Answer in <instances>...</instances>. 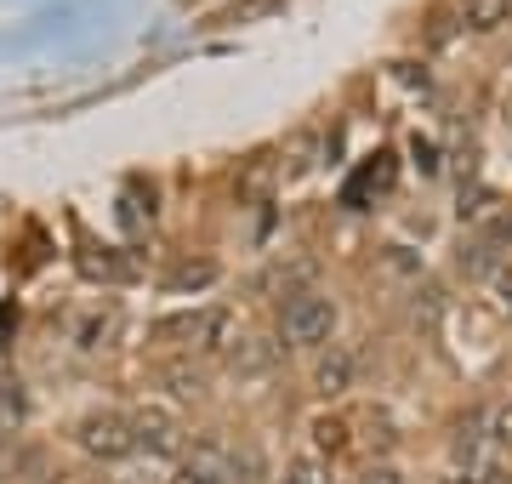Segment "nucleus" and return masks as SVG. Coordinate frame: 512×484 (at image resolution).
Returning a JSON list of instances; mask_svg holds the SVG:
<instances>
[{
  "mask_svg": "<svg viewBox=\"0 0 512 484\" xmlns=\"http://www.w3.org/2000/svg\"><path fill=\"white\" fill-rule=\"evenodd\" d=\"M171 484H222V479H217V473H211L205 462H194V467H183V473H177Z\"/></svg>",
  "mask_w": 512,
  "mask_h": 484,
  "instance_id": "obj_11",
  "label": "nucleus"
},
{
  "mask_svg": "<svg viewBox=\"0 0 512 484\" xmlns=\"http://www.w3.org/2000/svg\"><path fill=\"white\" fill-rule=\"evenodd\" d=\"M177 439H183V428H177L171 410H137V416H131V445L154 450V456H171Z\"/></svg>",
  "mask_w": 512,
  "mask_h": 484,
  "instance_id": "obj_4",
  "label": "nucleus"
},
{
  "mask_svg": "<svg viewBox=\"0 0 512 484\" xmlns=\"http://www.w3.org/2000/svg\"><path fill=\"white\" fill-rule=\"evenodd\" d=\"M365 484H399V473H393V467H370Z\"/></svg>",
  "mask_w": 512,
  "mask_h": 484,
  "instance_id": "obj_13",
  "label": "nucleus"
},
{
  "mask_svg": "<svg viewBox=\"0 0 512 484\" xmlns=\"http://www.w3.org/2000/svg\"><path fill=\"white\" fill-rule=\"evenodd\" d=\"M336 336V302L325 291H302L285 302V342L291 348H325Z\"/></svg>",
  "mask_w": 512,
  "mask_h": 484,
  "instance_id": "obj_1",
  "label": "nucleus"
},
{
  "mask_svg": "<svg viewBox=\"0 0 512 484\" xmlns=\"http://www.w3.org/2000/svg\"><path fill=\"white\" fill-rule=\"evenodd\" d=\"M490 439L495 445H512V399H501V405L490 410Z\"/></svg>",
  "mask_w": 512,
  "mask_h": 484,
  "instance_id": "obj_10",
  "label": "nucleus"
},
{
  "mask_svg": "<svg viewBox=\"0 0 512 484\" xmlns=\"http://www.w3.org/2000/svg\"><path fill=\"white\" fill-rule=\"evenodd\" d=\"M308 433H313V450H319V456H342V450H348V422H342V416H313Z\"/></svg>",
  "mask_w": 512,
  "mask_h": 484,
  "instance_id": "obj_7",
  "label": "nucleus"
},
{
  "mask_svg": "<svg viewBox=\"0 0 512 484\" xmlns=\"http://www.w3.org/2000/svg\"><path fill=\"white\" fill-rule=\"evenodd\" d=\"M285 484H336V479H330V462H319V456H296V462L285 467Z\"/></svg>",
  "mask_w": 512,
  "mask_h": 484,
  "instance_id": "obj_8",
  "label": "nucleus"
},
{
  "mask_svg": "<svg viewBox=\"0 0 512 484\" xmlns=\"http://www.w3.org/2000/svg\"><path fill=\"white\" fill-rule=\"evenodd\" d=\"M501 302L512 308V274H501Z\"/></svg>",
  "mask_w": 512,
  "mask_h": 484,
  "instance_id": "obj_14",
  "label": "nucleus"
},
{
  "mask_svg": "<svg viewBox=\"0 0 512 484\" xmlns=\"http://www.w3.org/2000/svg\"><path fill=\"white\" fill-rule=\"evenodd\" d=\"M171 331L188 336V348H200V354H222L234 342V314L228 308H200L194 319H177Z\"/></svg>",
  "mask_w": 512,
  "mask_h": 484,
  "instance_id": "obj_3",
  "label": "nucleus"
},
{
  "mask_svg": "<svg viewBox=\"0 0 512 484\" xmlns=\"http://www.w3.org/2000/svg\"><path fill=\"white\" fill-rule=\"evenodd\" d=\"M348 388H353V354L348 348L319 354V365H313V393H319V399H342Z\"/></svg>",
  "mask_w": 512,
  "mask_h": 484,
  "instance_id": "obj_5",
  "label": "nucleus"
},
{
  "mask_svg": "<svg viewBox=\"0 0 512 484\" xmlns=\"http://www.w3.org/2000/svg\"><path fill=\"white\" fill-rule=\"evenodd\" d=\"M512 18V0H461V23L473 29V35H490L501 23Z\"/></svg>",
  "mask_w": 512,
  "mask_h": 484,
  "instance_id": "obj_6",
  "label": "nucleus"
},
{
  "mask_svg": "<svg viewBox=\"0 0 512 484\" xmlns=\"http://www.w3.org/2000/svg\"><path fill=\"white\" fill-rule=\"evenodd\" d=\"M501 240H512V211H495L490 217V240L484 245H501Z\"/></svg>",
  "mask_w": 512,
  "mask_h": 484,
  "instance_id": "obj_12",
  "label": "nucleus"
},
{
  "mask_svg": "<svg viewBox=\"0 0 512 484\" xmlns=\"http://www.w3.org/2000/svg\"><path fill=\"white\" fill-rule=\"evenodd\" d=\"M80 445L92 450V456H103V462H120L131 445V422L120 416V410H92L86 422H80Z\"/></svg>",
  "mask_w": 512,
  "mask_h": 484,
  "instance_id": "obj_2",
  "label": "nucleus"
},
{
  "mask_svg": "<svg viewBox=\"0 0 512 484\" xmlns=\"http://www.w3.org/2000/svg\"><path fill=\"white\" fill-rule=\"evenodd\" d=\"M217 280V262H183V268H177V291H188V285H211Z\"/></svg>",
  "mask_w": 512,
  "mask_h": 484,
  "instance_id": "obj_9",
  "label": "nucleus"
}]
</instances>
